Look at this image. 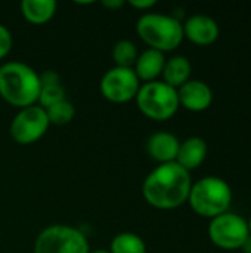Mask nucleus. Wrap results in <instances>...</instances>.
I'll return each mask as SVG.
<instances>
[{
  "instance_id": "obj_1",
  "label": "nucleus",
  "mask_w": 251,
  "mask_h": 253,
  "mask_svg": "<svg viewBox=\"0 0 251 253\" xmlns=\"http://www.w3.org/2000/svg\"><path fill=\"white\" fill-rule=\"evenodd\" d=\"M191 187V172L172 162L158 165L148 173L142 184V196L149 206L170 211L188 202Z\"/></svg>"
},
{
  "instance_id": "obj_2",
  "label": "nucleus",
  "mask_w": 251,
  "mask_h": 253,
  "mask_svg": "<svg viewBox=\"0 0 251 253\" xmlns=\"http://www.w3.org/2000/svg\"><path fill=\"white\" fill-rule=\"evenodd\" d=\"M40 74L19 61H9L0 67V98L19 110L36 105L40 96Z\"/></svg>"
},
{
  "instance_id": "obj_3",
  "label": "nucleus",
  "mask_w": 251,
  "mask_h": 253,
  "mask_svg": "<svg viewBox=\"0 0 251 253\" xmlns=\"http://www.w3.org/2000/svg\"><path fill=\"white\" fill-rule=\"evenodd\" d=\"M136 33L149 49L163 53L178 49L185 39L182 22L172 15L158 12L141 15L136 22Z\"/></svg>"
},
{
  "instance_id": "obj_4",
  "label": "nucleus",
  "mask_w": 251,
  "mask_h": 253,
  "mask_svg": "<svg viewBox=\"0 0 251 253\" xmlns=\"http://www.w3.org/2000/svg\"><path fill=\"white\" fill-rule=\"evenodd\" d=\"M232 197L231 185L223 178L210 175L192 182L188 203L197 215L213 219L229 211Z\"/></svg>"
},
{
  "instance_id": "obj_5",
  "label": "nucleus",
  "mask_w": 251,
  "mask_h": 253,
  "mask_svg": "<svg viewBox=\"0 0 251 253\" xmlns=\"http://www.w3.org/2000/svg\"><path fill=\"white\" fill-rule=\"evenodd\" d=\"M135 101L139 111L154 122L172 119L180 107L178 89L169 86L163 80L142 83Z\"/></svg>"
},
{
  "instance_id": "obj_6",
  "label": "nucleus",
  "mask_w": 251,
  "mask_h": 253,
  "mask_svg": "<svg viewBox=\"0 0 251 253\" xmlns=\"http://www.w3.org/2000/svg\"><path fill=\"white\" fill-rule=\"evenodd\" d=\"M33 253H90V245L78 228L53 224L38 233Z\"/></svg>"
},
{
  "instance_id": "obj_7",
  "label": "nucleus",
  "mask_w": 251,
  "mask_h": 253,
  "mask_svg": "<svg viewBox=\"0 0 251 253\" xmlns=\"http://www.w3.org/2000/svg\"><path fill=\"white\" fill-rule=\"evenodd\" d=\"M207 231L212 243L223 251L241 249L250 236L247 219L231 211L210 219Z\"/></svg>"
},
{
  "instance_id": "obj_8",
  "label": "nucleus",
  "mask_w": 251,
  "mask_h": 253,
  "mask_svg": "<svg viewBox=\"0 0 251 253\" xmlns=\"http://www.w3.org/2000/svg\"><path fill=\"white\" fill-rule=\"evenodd\" d=\"M49 119L46 110L40 105H31L19 110L10 122L9 133L19 145H31L40 141L49 130Z\"/></svg>"
},
{
  "instance_id": "obj_9",
  "label": "nucleus",
  "mask_w": 251,
  "mask_h": 253,
  "mask_svg": "<svg viewBox=\"0 0 251 253\" xmlns=\"http://www.w3.org/2000/svg\"><path fill=\"white\" fill-rule=\"evenodd\" d=\"M141 84L133 68L114 65L102 76L99 90L107 101L112 104H126L136 98Z\"/></svg>"
},
{
  "instance_id": "obj_10",
  "label": "nucleus",
  "mask_w": 251,
  "mask_h": 253,
  "mask_svg": "<svg viewBox=\"0 0 251 253\" xmlns=\"http://www.w3.org/2000/svg\"><path fill=\"white\" fill-rule=\"evenodd\" d=\"M182 27L183 37L200 46H209L215 43L220 34V28L216 19L204 13L191 15L189 18H186L185 22H182Z\"/></svg>"
},
{
  "instance_id": "obj_11",
  "label": "nucleus",
  "mask_w": 251,
  "mask_h": 253,
  "mask_svg": "<svg viewBox=\"0 0 251 253\" xmlns=\"http://www.w3.org/2000/svg\"><path fill=\"white\" fill-rule=\"evenodd\" d=\"M179 105L192 113L206 111L213 102L212 87L198 79H189L178 89Z\"/></svg>"
},
{
  "instance_id": "obj_12",
  "label": "nucleus",
  "mask_w": 251,
  "mask_h": 253,
  "mask_svg": "<svg viewBox=\"0 0 251 253\" xmlns=\"http://www.w3.org/2000/svg\"><path fill=\"white\" fill-rule=\"evenodd\" d=\"M180 141L170 132H155L146 141V151L149 157L160 165L176 162Z\"/></svg>"
},
{
  "instance_id": "obj_13",
  "label": "nucleus",
  "mask_w": 251,
  "mask_h": 253,
  "mask_svg": "<svg viewBox=\"0 0 251 253\" xmlns=\"http://www.w3.org/2000/svg\"><path fill=\"white\" fill-rule=\"evenodd\" d=\"M207 142L201 136H189L185 141H180L176 163L191 172L203 165L207 157Z\"/></svg>"
},
{
  "instance_id": "obj_14",
  "label": "nucleus",
  "mask_w": 251,
  "mask_h": 253,
  "mask_svg": "<svg viewBox=\"0 0 251 253\" xmlns=\"http://www.w3.org/2000/svg\"><path fill=\"white\" fill-rule=\"evenodd\" d=\"M166 56L163 52H158L155 49H145L138 55V59L133 65V70L138 76V79L143 83L157 80L164 68Z\"/></svg>"
},
{
  "instance_id": "obj_15",
  "label": "nucleus",
  "mask_w": 251,
  "mask_h": 253,
  "mask_svg": "<svg viewBox=\"0 0 251 253\" xmlns=\"http://www.w3.org/2000/svg\"><path fill=\"white\" fill-rule=\"evenodd\" d=\"M19 9L27 22L33 25H43L55 16L58 3L55 0H22Z\"/></svg>"
},
{
  "instance_id": "obj_16",
  "label": "nucleus",
  "mask_w": 251,
  "mask_h": 253,
  "mask_svg": "<svg viewBox=\"0 0 251 253\" xmlns=\"http://www.w3.org/2000/svg\"><path fill=\"white\" fill-rule=\"evenodd\" d=\"M191 73H192L191 61L185 55H175L166 59L161 76L164 83H167L175 89H179L191 79Z\"/></svg>"
},
{
  "instance_id": "obj_17",
  "label": "nucleus",
  "mask_w": 251,
  "mask_h": 253,
  "mask_svg": "<svg viewBox=\"0 0 251 253\" xmlns=\"http://www.w3.org/2000/svg\"><path fill=\"white\" fill-rule=\"evenodd\" d=\"M111 253H146V243L143 239L135 233H120L109 245Z\"/></svg>"
},
{
  "instance_id": "obj_18",
  "label": "nucleus",
  "mask_w": 251,
  "mask_h": 253,
  "mask_svg": "<svg viewBox=\"0 0 251 253\" xmlns=\"http://www.w3.org/2000/svg\"><path fill=\"white\" fill-rule=\"evenodd\" d=\"M138 47L132 40L123 39L118 40L112 47V61L115 67L123 68H133L136 59H138Z\"/></svg>"
},
{
  "instance_id": "obj_19",
  "label": "nucleus",
  "mask_w": 251,
  "mask_h": 253,
  "mask_svg": "<svg viewBox=\"0 0 251 253\" xmlns=\"http://www.w3.org/2000/svg\"><path fill=\"white\" fill-rule=\"evenodd\" d=\"M46 114H47L50 125L64 126V125H68L70 122H72V119L75 116V108L68 99H64V101L56 102L52 107L46 108Z\"/></svg>"
},
{
  "instance_id": "obj_20",
  "label": "nucleus",
  "mask_w": 251,
  "mask_h": 253,
  "mask_svg": "<svg viewBox=\"0 0 251 253\" xmlns=\"http://www.w3.org/2000/svg\"><path fill=\"white\" fill-rule=\"evenodd\" d=\"M64 99H67V95H65V89L61 83L46 84V86H41V89H40V96H38L37 105H40L41 108L46 110V108L52 107L53 104L61 102Z\"/></svg>"
},
{
  "instance_id": "obj_21",
  "label": "nucleus",
  "mask_w": 251,
  "mask_h": 253,
  "mask_svg": "<svg viewBox=\"0 0 251 253\" xmlns=\"http://www.w3.org/2000/svg\"><path fill=\"white\" fill-rule=\"evenodd\" d=\"M13 46V37L7 27L0 24V61L4 59Z\"/></svg>"
},
{
  "instance_id": "obj_22",
  "label": "nucleus",
  "mask_w": 251,
  "mask_h": 253,
  "mask_svg": "<svg viewBox=\"0 0 251 253\" xmlns=\"http://www.w3.org/2000/svg\"><path fill=\"white\" fill-rule=\"evenodd\" d=\"M129 4L132 7L139 9V10H143L146 13L151 7H154L157 4V0H130Z\"/></svg>"
},
{
  "instance_id": "obj_23",
  "label": "nucleus",
  "mask_w": 251,
  "mask_h": 253,
  "mask_svg": "<svg viewBox=\"0 0 251 253\" xmlns=\"http://www.w3.org/2000/svg\"><path fill=\"white\" fill-rule=\"evenodd\" d=\"M126 4L124 0H104L102 1V6L107 7V9H120Z\"/></svg>"
},
{
  "instance_id": "obj_24",
  "label": "nucleus",
  "mask_w": 251,
  "mask_h": 253,
  "mask_svg": "<svg viewBox=\"0 0 251 253\" xmlns=\"http://www.w3.org/2000/svg\"><path fill=\"white\" fill-rule=\"evenodd\" d=\"M241 251L244 253H251V234L247 237V240L244 242V245L241 246Z\"/></svg>"
},
{
  "instance_id": "obj_25",
  "label": "nucleus",
  "mask_w": 251,
  "mask_h": 253,
  "mask_svg": "<svg viewBox=\"0 0 251 253\" xmlns=\"http://www.w3.org/2000/svg\"><path fill=\"white\" fill-rule=\"evenodd\" d=\"M90 253H111L107 249H96V251H90Z\"/></svg>"
},
{
  "instance_id": "obj_26",
  "label": "nucleus",
  "mask_w": 251,
  "mask_h": 253,
  "mask_svg": "<svg viewBox=\"0 0 251 253\" xmlns=\"http://www.w3.org/2000/svg\"><path fill=\"white\" fill-rule=\"evenodd\" d=\"M247 224H249V231H250V234H251V216L247 219Z\"/></svg>"
}]
</instances>
